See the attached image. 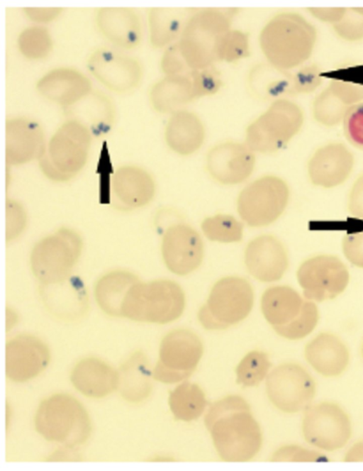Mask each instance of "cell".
<instances>
[{
  "label": "cell",
  "instance_id": "obj_29",
  "mask_svg": "<svg viewBox=\"0 0 363 471\" xmlns=\"http://www.w3.org/2000/svg\"><path fill=\"white\" fill-rule=\"evenodd\" d=\"M162 67L167 75H189L192 71L183 57L178 43L172 44L165 51Z\"/></svg>",
  "mask_w": 363,
  "mask_h": 471
},
{
  "label": "cell",
  "instance_id": "obj_6",
  "mask_svg": "<svg viewBox=\"0 0 363 471\" xmlns=\"http://www.w3.org/2000/svg\"><path fill=\"white\" fill-rule=\"evenodd\" d=\"M302 124L303 113L296 104L286 99L275 101L248 126L245 145L253 152H275L299 131Z\"/></svg>",
  "mask_w": 363,
  "mask_h": 471
},
{
  "label": "cell",
  "instance_id": "obj_4",
  "mask_svg": "<svg viewBox=\"0 0 363 471\" xmlns=\"http://www.w3.org/2000/svg\"><path fill=\"white\" fill-rule=\"evenodd\" d=\"M308 33L303 20L291 13L273 17L259 35L261 49L268 62L282 70L301 62L308 52Z\"/></svg>",
  "mask_w": 363,
  "mask_h": 471
},
{
  "label": "cell",
  "instance_id": "obj_25",
  "mask_svg": "<svg viewBox=\"0 0 363 471\" xmlns=\"http://www.w3.org/2000/svg\"><path fill=\"white\" fill-rule=\"evenodd\" d=\"M318 319V311L313 301L305 299L302 311L291 323L274 328L280 336L291 340L300 339L309 334L315 327Z\"/></svg>",
  "mask_w": 363,
  "mask_h": 471
},
{
  "label": "cell",
  "instance_id": "obj_27",
  "mask_svg": "<svg viewBox=\"0 0 363 471\" xmlns=\"http://www.w3.org/2000/svg\"><path fill=\"white\" fill-rule=\"evenodd\" d=\"M250 54L248 36L237 30H230L225 35L220 48V60L235 62Z\"/></svg>",
  "mask_w": 363,
  "mask_h": 471
},
{
  "label": "cell",
  "instance_id": "obj_33",
  "mask_svg": "<svg viewBox=\"0 0 363 471\" xmlns=\"http://www.w3.org/2000/svg\"><path fill=\"white\" fill-rule=\"evenodd\" d=\"M347 461L363 460V443L356 444L346 455Z\"/></svg>",
  "mask_w": 363,
  "mask_h": 471
},
{
  "label": "cell",
  "instance_id": "obj_19",
  "mask_svg": "<svg viewBox=\"0 0 363 471\" xmlns=\"http://www.w3.org/2000/svg\"><path fill=\"white\" fill-rule=\"evenodd\" d=\"M305 299L294 289L277 286L267 289L262 297V310L274 328L294 321L301 314Z\"/></svg>",
  "mask_w": 363,
  "mask_h": 471
},
{
  "label": "cell",
  "instance_id": "obj_34",
  "mask_svg": "<svg viewBox=\"0 0 363 471\" xmlns=\"http://www.w3.org/2000/svg\"><path fill=\"white\" fill-rule=\"evenodd\" d=\"M362 355H363V345H362Z\"/></svg>",
  "mask_w": 363,
  "mask_h": 471
},
{
  "label": "cell",
  "instance_id": "obj_3",
  "mask_svg": "<svg viewBox=\"0 0 363 471\" xmlns=\"http://www.w3.org/2000/svg\"><path fill=\"white\" fill-rule=\"evenodd\" d=\"M183 290L170 280L134 284L123 302V314L133 319L166 323L178 318L184 309Z\"/></svg>",
  "mask_w": 363,
  "mask_h": 471
},
{
  "label": "cell",
  "instance_id": "obj_16",
  "mask_svg": "<svg viewBox=\"0 0 363 471\" xmlns=\"http://www.w3.org/2000/svg\"><path fill=\"white\" fill-rule=\"evenodd\" d=\"M305 356L311 365L325 376L342 373L349 362L345 345L335 335L321 333L306 345Z\"/></svg>",
  "mask_w": 363,
  "mask_h": 471
},
{
  "label": "cell",
  "instance_id": "obj_17",
  "mask_svg": "<svg viewBox=\"0 0 363 471\" xmlns=\"http://www.w3.org/2000/svg\"><path fill=\"white\" fill-rule=\"evenodd\" d=\"M204 137L201 120L194 113L182 110L172 115L165 131L167 145L182 155H189L199 150Z\"/></svg>",
  "mask_w": 363,
  "mask_h": 471
},
{
  "label": "cell",
  "instance_id": "obj_11",
  "mask_svg": "<svg viewBox=\"0 0 363 471\" xmlns=\"http://www.w3.org/2000/svg\"><path fill=\"white\" fill-rule=\"evenodd\" d=\"M303 431L311 444L326 450L340 448L347 443L351 426L347 415L337 406L323 403L307 411Z\"/></svg>",
  "mask_w": 363,
  "mask_h": 471
},
{
  "label": "cell",
  "instance_id": "obj_20",
  "mask_svg": "<svg viewBox=\"0 0 363 471\" xmlns=\"http://www.w3.org/2000/svg\"><path fill=\"white\" fill-rule=\"evenodd\" d=\"M197 11L194 9H155L150 13V38L156 47H163L179 40L189 19Z\"/></svg>",
  "mask_w": 363,
  "mask_h": 471
},
{
  "label": "cell",
  "instance_id": "obj_2",
  "mask_svg": "<svg viewBox=\"0 0 363 471\" xmlns=\"http://www.w3.org/2000/svg\"><path fill=\"white\" fill-rule=\"evenodd\" d=\"M235 9L197 10L189 19L178 43L191 70L206 68L220 61V48L230 30Z\"/></svg>",
  "mask_w": 363,
  "mask_h": 471
},
{
  "label": "cell",
  "instance_id": "obj_10",
  "mask_svg": "<svg viewBox=\"0 0 363 471\" xmlns=\"http://www.w3.org/2000/svg\"><path fill=\"white\" fill-rule=\"evenodd\" d=\"M266 386L270 400L285 412L306 408L315 392L311 377L301 366L292 363L274 369L267 376Z\"/></svg>",
  "mask_w": 363,
  "mask_h": 471
},
{
  "label": "cell",
  "instance_id": "obj_5",
  "mask_svg": "<svg viewBox=\"0 0 363 471\" xmlns=\"http://www.w3.org/2000/svg\"><path fill=\"white\" fill-rule=\"evenodd\" d=\"M252 305L250 283L243 278L228 277L215 284L198 317L206 329H223L246 318Z\"/></svg>",
  "mask_w": 363,
  "mask_h": 471
},
{
  "label": "cell",
  "instance_id": "obj_21",
  "mask_svg": "<svg viewBox=\"0 0 363 471\" xmlns=\"http://www.w3.org/2000/svg\"><path fill=\"white\" fill-rule=\"evenodd\" d=\"M152 101L163 113H176L193 98L189 75H167L153 87Z\"/></svg>",
  "mask_w": 363,
  "mask_h": 471
},
{
  "label": "cell",
  "instance_id": "obj_1",
  "mask_svg": "<svg viewBox=\"0 0 363 471\" xmlns=\"http://www.w3.org/2000/svg\"><path fill=\"white\" fill-rule=\"evenodd\" d=\"M220 458L230 462H243L253 458L262 444L259 425L247 402L238 396L227 397L213 404L205 416Z\"/></svg>",
  "mask_w": 363,
  "mask_h": 471
},
{
  "label": "cell",
  "instance_id": "obj_28",
  "mask_svg": "<svg viewBox=\"0 0 363 471\" xmlns=\"http://www.w3.org/2000/svg\"><path fill=\"white\" fill-rule=\"evenodd\" d=\"M342 121L345 135L348 141L363 150V104L347 109Z\"/></svg>",
  "mask_w": 363,
  "mask_h": 471
},
{
  "label": "cell",
  "instance_id": "obj_9",
  "mask_svg": "<svg viewBox=\"0 0 363 471\" xmlns=\"http://www.w3.org/2000/svg\"><path fill=\"white\" fill-rule=\"evenodd\" d=\"M297 278L305 299L323 301L336 297L346 289L350 274L337 257L318 255L301 264Z\"/></svg>",
  "mask_w": 363,
  "mask_h": 471
},
{
  "label": "cell",
  "instance_id": "obj_12",
  "mask_svg": "<svg viewBox=\"0 0 363 471\" xmlns=\"http://www.w3.org/2000/svg\"><path fill=\"white\" fill-rule=\"evenodd\" d=\"M167 268L179 275H186L201 265L203 246L199 234L186 224L170 226L165 232L162 245Z\"/></svg>",
  "mask_w": 363,
  "mask_h": 471
},
{
  "label": "cell",
  "instance_id": "obj_18",
  "mask_svg": "<svg viewBox=\"0 0 363 471\" xmlns=\"http://www.w3.org/2000/svg\"><path fill=\"white\" fill-rule=\"evenodd\" d=\"M247 84L257 98L272 102L286 99L294 89L293 81L286 70L267 63H259L250 71Z\"/></svg>",
  "mask_w": 363,
  "mask_h": 471
},
{
  "label": "cell",
  "instance_id": "obj_26",
  "mask_svg": "<svg viewBox=\"0 0 363 471\" xmlns=\"http://www.w3.org/2000/svg\"><path fill=\"white\" fill-rule=\"evenodd\" d=\"M189 77L194 99L215 94L223 85L220 74L213 65L192 70Z\"/></svg>",
  "mask_w": 363,
  "mask_h": 471
},
{
  "label": "cell",
  "instance_id": "obj_30",
  "mask_svg": "<svg viewBox=\"0 0 363 471\" xmlns=\"http://www.w3.org/2000/svg\"><path fill=\"white\" fill-rule=\"evenodd\" d=\"M342 252L347 260L363 268V231L346 235L342 242Z\"/></svg>",
  "mask_w": 363,
  "mask_h": 471
},
{
  "label": "cell",
  "instance_id": "obj_14",
  "mask_svg": "<svg viewBox=\"0 0 363 471\" xmlns=\"http://www.w3.org/2000/svg\"><path fill=\"white\" fill-rule=\"evenodd\" d=\"M354 167V158L342 144H330L319 148L307 166L309 180L315 187L333 189L344 184Z\"/></svg>",
  "mask_w": 363,
  "mask_h": 471
},
{
  "label": "cell",
  "instance_id": "obj_22",
  "mask_svg": "<svg viewBox=\"0 0 363 471\" xmlns=\"http://www.w3.org/2000/svg\"><path fill=\"white\" fill-rule=\"evenodd\" d=\"M169 404L177 419L189 421L201 416L206 401L203 392L196 384L186 382L170 394Z\"/></svg>",
  "mask_w": 363,
  "mask_h": 471
},
{
  "label": "cell",
  "instance_id": "obj_24",
  "mask_svg": "<svg viewBox=\"0 0 363 471\" xmlns=\"http://www.w3.org/2000/svg\"><path fill=\"white\" fill-rule=\"evenodd\" d=\"M269 367L270 362L264 353L250 352L236 369L237 382L244 386H255L266 377Z\"/></svg>",
  "mask_w": 363,
  "mask_h": 471
},
{
  "label": "cell",
  "instance_id": "obj_31",
  "mask_svg": "<svg viewBox=\"0 0 363 471\" xmlns=\"http://www.w3.org/2000/svg\"><path fill=\"white\" fill-rule=\"evenodd\" d=\"M347 208L352 216L363 219V173L351 187L347 198Z\"/></svg>",
  "mask_w": 363,
  "mask_h": 471
},
{
  "label": "cell",
  "instance_id": "obj_8",
  "mask_svg": "<svg viewBox=\"0 0 363 471\" xmlns=\"http://www.w3.org/2000/svg\"><path fill=\"white\" fill-rule=\"evenodd\" d=\"M202 353V343L195 333L186 329L170 332L162 341L155 378L165 383L184 380L194 371Z\"/></svg>",
  "mask_w": 363,
  "mask_h": 471
},
{
  "label": "cell",
  "instance_id": "obj_15",
  "mask_svg": "<svg viewBox=\"0 0 363 471\" xmlns=\"http://www.w3.org/2000/svg\"><path fill=\"white\" fill-rule=\"evenodd\" d=\"M245 262L249 272L262 282L279 279L288 267V256L283 244L277 238L264 235L247 245Z\"/></svg>",
  "mask_w": 363,
  "mask_h": 471
},
{
  "label": "cell",
  "instance_id": "obj_7",
  "mask_svg": "<svg viewBox=\"0 0 363 471\" xmlns=\"http://www.w3.org/2000/svg\"><path fill=\"white\" fill-rule=\"evenodd\" d=\"M289 199L287 184L276 176H264L250 183L240 192L238 211L249 226L259 227L276 221L285 210Z\"/></svg>",
  "mask_w": 363,
  "mask_h": 471
},
{
  "label": "cell",
  "instance_id": "obj_23",
  "mask_svg": "<svg viewBox=\"0 0 363 471\" xmlns=\"http://www.w3.org/2000/svg\"><path fill=\"white\" fill-rule=\"evenodd\" d=\"M201 228L209 240L220 243L240 241L242 238V225L233 216L218 214L206 218Z\"/></svg>",
  "mask_w": 363,
  "mask_h": 471
},
{
  "label": "cell",
  "instance_id": "obj_13",
  "mask_svg": "<svg viewBox=\"0 0 363 471\" xmlns=\"http://www.w3.org/2000/svg\"><path fill=\"white\" fill-rule=\"evenodd\" d=\"M255 164L253 151L245 144L227 142L208 153L206 167L211 176L223 184H237L252 174Z\"/></svg>",
  "mask_w": 363,
  "mask_h": 471
},
{
  "label": "cell",
  "instance_id": "obj_32",
  "mask_svg": "<svg viewBox=\"0 0 363 471\" xmlns=\"http://www.w3.org/2000/svg\"><path fill=\"white\" fill-rule=\"evenodd\" d=\"M322 455L309 450H303L298 447L289 446L279 450L274 455L273 460H318Z\"/></svg>",
  "mask_w": 363,
  "mask_h": 471
}]
</instances>
